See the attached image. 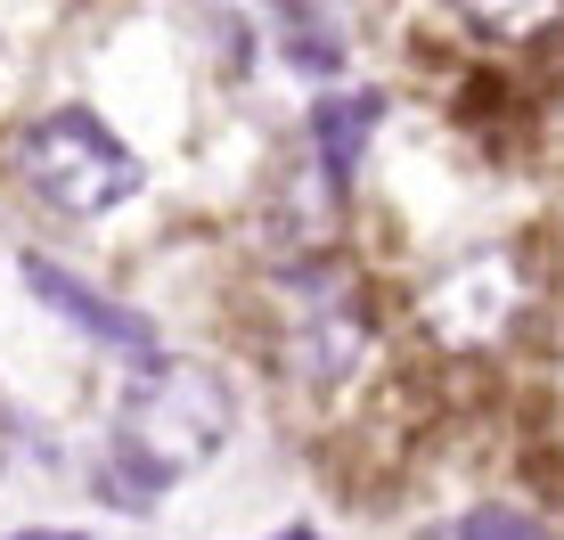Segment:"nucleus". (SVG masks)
Instances as JSON below:
<instances>
[{
    "mask_svg": "<svg viewBox=\"0 0 564 540\" xmlns=\"http://www.w3.org/2000/svg\"><path fill=\"white\" fill-rule=\"evenodd\" d=\"M229 385L197 369V360H155V369L123 393L115 410V467H107V492L115 499H155L172 492L181 475H197L213 451L229 442Z\"/></svg>",
    "mask_w": 564,
    "mask_h": 540,
    "instance_id": "f257e3e1",
    "label": "nucleus"
},
{
    "mask_svg": "<svg viewBox=\"0 0 564 540\" xmlns=\"http://www.w3.org/2000/svg\"><path fill=\"white\" fill-rule=\"evenodd\" d=\"M17 172H25V188L66 222H99L115 205H131L140 181H148L140 156H131L90 107H57V115L17 131Z\"/></svg>",
    "mask_w": 564,
    "mask_h": 540,
    "instance_id": "f03ea898",
    "label": "nucleus"
},
{
    "mask_svg": "<svg viewBox=\"0 0 564 540\" xmlns=\"http://www.w3.org/2000/svg\"><path fill=\"white\" fill-rule=\"evenodd\" d=\"M279 353L295 385H344L368 353V295L344 262L303 255L279 279Z\"/></svg>",
    "mask_w": 564,
    "mask_h": 540,
    "instance_id": "7ed1b4c3",
    "label": "nucleus"
},
{
    "mask_svg": "<svg viewBox=\"0 0 564 540\" xmlns=\"http://www.w3.org/2000/svg\"><path fill=\"white\" fill-rule=\"evenodd\" d=\"M516 262L508 255H466L434 279V295L417 303L425 336L451 344V353H475V344H499L516 327Z\"/></svg>",
    "mask_w": 564,
    "mask_h": 540,
    "instance_id": "20e7f679",
    "label": "nucleus"
},
{
    "mask_svg": "<svg viewBox=\"0 0 564 540\" xmlns=\"http://www.w3.org/2000/svg\"><path fill=\"white\" fill-rule=\"evenodd\" d=\"M25 287L50 303L57 320H74L90 344H107V353H131V360H155V327L131 312V303H115V295H99L90 279H74V270H57L50 255H25Z\"/></svg>",
    "mask_w": 564,
    "mask_h": 540,
    "instance_id": "39448f33",
    "label": "nucleus"
},
{
    "mask_svg": "<svg viewBox=\"0 0 564 540\" xmlns=\"http://www.w3.org/2000/svg\"><path fill=\"white\" fill-rule=\"evenodd\" d=\"M377 115H384L377 90H352V99H319V115H311V156H319V172H327L336 188L360 172V148H368V131H377Z\"/></svg>",
    "mask_w": 564,
    "mask_h": 540,
    "instance_id": "423d86ee",
    "label": "nucleus"
},
{
    "mask_svg": "<svg viewBox=\"0 0 564 540\" xmlns=\"http://www.w3.org/2000/svg\"><path fill=\"white\" fill-rule=\"evenodd\" d=\"M270 25L286 33V42H295V66L303 74H336L344 57H336V17H311V9H279L270 17Z\"/></svg>",
    "mask_w": 564,
    "mask_h": 540,
    "instance_id": "0eeeda50",
    "label": "nucleus"
},
{
    "mask_svg": "<svg viewBox=\"0 0 564 540\" xmlns=\"http://www.w3.org/2000/svg\"><path fill=\"white\" fill-rule=\"evenodd\" d=\"M451 540H556V532L540 525V516H523V508H466Z\"/></svg>",
    "mask_w": 564,
    "mask_h": 540,
    "instance_id": "6e6552de",
    "label": "nucleus"
},
{
    "mask_svg": "<svg viewBox=\"0 0 564 540\" xmlns=\"http://www.w3.org/2000/svg\"><path fill=\"white\" fill-rule=\"evenodd\" d=\"M9 540H90V532H9Z\"/></svg>",
    "mask_w": 564,
    "mask_h": 540,
    "instance_id": "1a4fd4ad",
    "label": "nucleus"
},
{
    "mask_svg": "<svg viewBox=\"0 0 564 540\" xmlns=\"http://www.w3.org/2000/svg\"><path fill=\"white\" fill-rule=\"evenodd\" d=\"M279 540H319V532H279Z\"/></svg>",
    "mask_w": 564,
    "mask_h": 540,
    "instance_id": "9d476101",
    "label": "nucleus"
}]
</instances>
